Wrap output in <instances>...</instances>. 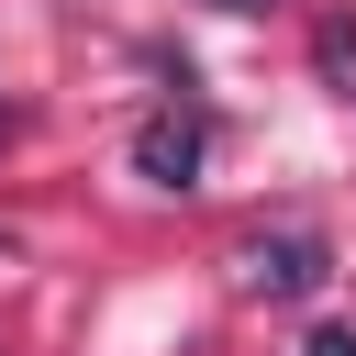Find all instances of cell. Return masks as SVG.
<instances>
[{
  "instance_id": "1",
  "label": "cell",
  "mask_w": 356,
  "mask_h": 356,
  "mask_svg": "<svg viewBox=\"0 0 356 356\" xmlns=\"http://www.w3.org/2000/svg\"><path fill=\"white\" fill-rule=\"evenodd\" d=\"M323 278H334L323 234H256V245H245V289H256V300H312Z\"/></svg>"
},
{
  "instance_id": "2",
  "label": "cell",
  "mask_w": 356,
  "mask_h": 356,
  "mask_svg": "<svg viewBox=\"0 0 356 356\" xmlns=\"http://www.w3.org/2000/svg\"><path fill=\"white\" fill-rule=\"evenodd\" d=\"M134 167H145L156 189H189V178H200V122H189V111H156V122L134 134Z\"/></svg>"
},
{
  "instance_id": "3",
  "label": "cell",
  "mask_w": 356,
  "mask_h": 356,
  "mask_svg": "<svg viewBox=\"0 0 356 356\" xmlns=\"http://www.w3.org/2000/svg\"><path fill=\"white\" fill-rule=\"evenodd\" d=\"M312 356H356V334H345V323H334V334H312Z\"/></svg>"
},
{
  "instance_id": "4",
  "label": "cell",
  "mask_w": 356,
  "mask_h": 356,
  "mask_svg": "<svg viewBox=\"0 0 356 356\" xmlns=\"http://www.w3.org/2000/svg\"><path fill=\"white\" fill-rule=\"evenodd\" d=\"M211 11H267V0H211Z\"/></svg>"
}]
</instances>
